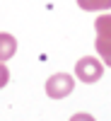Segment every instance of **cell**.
<instances>
[{
  "label": "cell",
  "mask_w": 111,
  "mask_h": 121,
  "mask_svg": "<svg viewBox=\"0 0 111 121\" xmlns=\"http://www.w3.org/2000/svg\"><path fill=\"white\" fill-rule=\"evenodd\" d=\"M94 29H97V36L111 39V15H102V17H97Z\"/></svg>",
  "instance_id": "cell-5"
},
{
  "label": "cell",
  "mask_w": 111,
  "mask_h": 121,
  "mask_svg": "<svg viewBox=\"0 0 111 121\" xmlns=\"http://www.w3.org/2000/svg\"><path fill=\"white\" fill-rule=\"evenodd\" d=\"M7 80H10V70L5 68L3 60H0V87H5V85H7Z\"/></svg>",
  "instance_id": "cell-7"
},
{
  "label": "cell",
  "mask_w": 111,
  "mask_h": 121,
  "mask_svg": "<svg viewBox=\"0 0 111 121\" xmlns=\"http://www.w3.org/2000/svg\"><path fill=\"white\" fill-rule=\"evenodd\" d=\"M77 5L87 10V12H99V10H109L111 0H77Z\"/></svg>",
  "instance_id": "cell-4"
},
{
  "label": "cell",
  "mask_w": 111,
  "mask_h": 121,
  "mask_svg": "<svg viewBox=\"0 0 111 121\" xmlns=\"http://www.w3.org/2000/svg\"><path fill=\"white\" fill-rule=\"evenodd\" d=\"M97 53L102 56V60H104L106 65H111V39L97 36Z\"/></svg>",
  "instance_id": "cell-6"
},
{
  "label": "cell",
  "mask_w": 111,
  "mask_h": 121,
  "mask_svg": "<svg viewBox=\"0 0 111 121\" xmlns=\"http://www.w3.org/2000/svg\"><path fill=\"white\" fill-rule=\"evenodd\" d=\"M73 87H75V80H73V75H68V73H56V75H51L46 80V95L51 99L68 97L70 92H73Z\"/></svg>",
  "instance_id": "cell-2"
},
{
  "label": "cell",
  "mask_w": 111,
  "mask_h": 121,
  "mask_svg": "<svg viewBox=\"0 0 111 121\" xmlns=\"http://www.w3.org/2000/svg\"><path fill=\"white\" fill-rule=\"evenodd\" d=\"M70 121H94V116H89V114H85V112H80V114H73V116H70Z\"/></svg>",
  "instance_id": "cell-8"
},
{
  "label": "cell",
  "mask_w": 111,
  "mask_h": 121,
  "mask_svg": "<svg viewBox=\"0 0 111 121\" xmlns=\"http://www.w3.org/2000/svg\"><path fill=\"white\" fill-rule=\"evenodd\" d=\"M17 51V41H15V36L12 34H7V32H0V60H5L7 58H12Z\"/></svg>",
  "instance_id": "cell-3"
},
{
  "label": "cell",
  "mask_w": 111,
  "mask_h": 121,
  "mask_svg": "<svg viewBox=\"0 0 111 121\" xmlns=\"http://www.w3.org/2000/svg\"><path fill=\"white\" fill-rule=\"evenodd\" d=\"M102 75H104V63L99 58H94V56H85V58H80L75 63V78L80 80V82L92 85Z\"/></svg>",
  "instance_id": "cell-1"
}]
</instances>
